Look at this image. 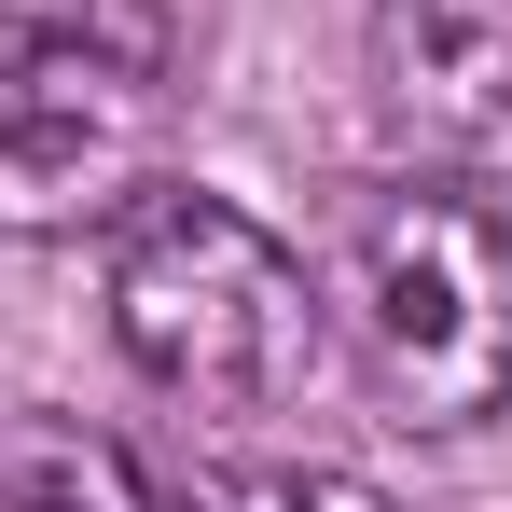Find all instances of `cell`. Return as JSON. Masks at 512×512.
<instances>
[{"label": "cell", "mask_w": 512, "mask_h": 512, "mask_svg": "<svg viewBox=\"0 0 512 512\" xmlns=\"http://www.w3.org/2000/svg\"><path fill=\"white\" fill-rule=\"evenodd\" d=\"M111 333L125 360L208 402V416H263L319 374V277L263 236L236 194L208 180H139L111 208Z\"/></svg>", "instance_id": "cell-1"}, {"label": "cell", "mask_w": 512, "mask_h": 512, "mask_svg": "<svg viewBox=\"0 0 512 512\" xmlns=\"http://www.w3.org/2000/svg\"><path fill=\"white\" fill-rule=\"evenodd\" d=\"M319 305L346 319V360L402 429L512 416V222L485 194H443V180L360 194Z\"/></svg>", "instance_id": "cell-2"}, {"label": "cell", "mask_w": 512, "mask_h": 512, "mask_svg": "<svg viewBox=\"0 0 512 512\" xmlns=\"http://www.w3.org/2000/svg\"><path fill=\"white\" fill-rule=\"evenodd\" d=\"M167 153L139 14H0V236H84Z\"/></svg>", "instance_id": "cell-3"}, {"label": "cell", "mask_w": 512, "mask_h": 512, "mask_svg": "<svg viewBox=\"0 0 512 512\" xmlns=\"http://www.w3.org/2000/svg\"><path fill=\"white\" fill-rule=\"evenodd\" d=\"M374 111L429 167L512 180V14H374Z\"/></svg>", "instance_id": "cell-4"}, {"label": "cell", "mask_w": 512, "mask_h": 512, "mask_svg": "<svg viewBox=\"0 0 512 512\" xmlns=\"http://www.w3.org/2000/svg\"><path fill=\"white\" fill-rule=\"evenodd\" d=\"M0 512H167V485L84 416H14L0 429Z\"/></svg>", "instance_id": "cell-5"}, {"label": "cell", "mask_w": 512, "mask_h": 512, "mask_svg": "<svg viewBox=\"0 0 512 512\" xmlns=\"http://www.w3.org/2000/svg\"><path fill=\"white\" fill-rule=\"evenodd\" d=\"M194 512H388L360 471H305V457H263V471H222Z\"/></svg>", "instance_id": "cell-6"}]
</instances>
